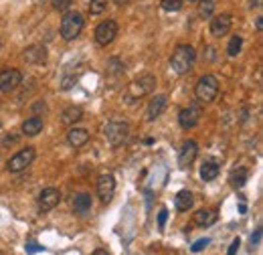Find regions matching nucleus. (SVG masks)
I'll return each mask as SVG.
<instances>
[{
    "label": "nucleus",
    "instance_id": "obj_1",
    "mask_svg": "<svg viewBox=\"0 0 263 255\" xmlns=\"http://www.w3.org/2000/svg\"><path fill=\"white\" fill-rule=\"evenodd\" d=\"M156 87V77L154 75H142L138 79H134L128 89H126V95H124V101L126 103H134L138 99H142L144 95H150Z\"/></svg>",
    "mask_w": 263,
    "mask_h": 255
},
{
    "label": "nucleus",
    "instance_id": "obj_2",
    "mask_svg": "<svg viewBox=\"0 0 263 255\" xmlns=\"http://www.w3.org/2000/svg\"><path fill=\"white\" fill-rule=\"evenodd\" d=\"M194 61H196V51L190 45H178L176 51H174L170 57V65L178 75H184L192 69Z\"/></svg>",
    "mask_w": 263,
    "mask_h": 255
},
{
    "label": "nucleus",
    "instance_id": "obj_3",
    "mask_svg": "<svg viewBox=\"0 0 263 255\" xmlns=\"http://www.w3.org/2000/svg\"><path fill=\"white\" fill-rule=\"evenodd\" d=\"M103 134H105V140H107L109 144L118 148V146H122V144L128 140V136H130V124L124 122V120H112V122H107Z\"/></svg>",
    "mask_w": 263,
    "mask_h": 255
},
{
    "label": "nucleus",
    "instance_id": "obj_4",
    "mask_svg": "<svg viewBox=\"0 0 263 255\" xmlns=\"http://www.w3.org/2000/svg\"><path fill=\"white\" fill-rule=\"evenodd\" d=\"M219 93V81L215 75H203L194 87V95L201 103H211Z\"/></svg>",
    "mask_w": 263,
    "mask_h": 255
},
{
    "label": "nucleus",
    "instance_id": "obj_5",
    "mask_svg": "<svg viewBox=\"0 0 263 255\" xmlns=\"http://www.w3.org/2000/svg\"><path fill=\"white\" fill-rule=\"evenodd\" d=\"M83 31V16L79 12H67L61 20V37L65 41H73Z\"/></svg>",
    "mask_w": 263,
    "mask_h": 255
},
{
    "label": "nucleus",
    "instance_id": "obj_6",
    "mask_svg": "<svg viewBox=\"0 0 263 255\" xmlns=\"http://www.w3.org/2000/svg\"><path fill=\"white\" fill-rule=\"evenodd\" d=\"M35 156H37L35 148L27 146V148H23L20 152H16V154L6 162V170H8V172H14V174H16V172H23V170H27V168L33 164Z\"/></svg>",
    "mask_w": 263,
    "mask_h": 255
},
{
    "label": "nucleus",
    "instance_id": "obj_7",
    "mask_svg": "<svg viewBox=\"0 0 263 255\" xmlns=\"http://www.w3.org/2000/svg\"><path fill=\"white\" fill-rule=\"evenodd\" d=\"M116 35H118V23L116 20H103V23L95 29V41L101 47H107L109 42L116 39Z\"/></svg>",
    "mask_w": 263,
    "mask_h": 255
},
{
    "label": "nucleus",
    "instance_id": "obj_8",
    "mask_svg": "<svg viewBox=\"0 0 263 255\" xmlns=\"http://www.w3.org/2000/svg\"><path fill=\"white\" fill-rule=\"evenodd\" d=\"M201 116H203V110L199 103H190L188 108L180 110L178 114V124L184 128V130H190V128H194L196 124L201 122Z\"/></svg>",
    "mask_w": 263,
    "mask_h": 255
},
{
    "label": "nucleus",
    "instance_id": "obj_9",
    "mask_svg": "<svg viewBox=\"0 0 263 255\" xmlns=\"http://www.w3.org/2000/svg\"><path fill=\"white\" fill-rule=\"evenodd\" d=\"M20 83H23V73H20L18 69H4V71H0V91H2V93L14 91Z\"/></svg>",
    "mask_w": 263,
    "mask_h": 255
},
{
    "label": "nucleus",
    "instance_id": "obj_10",
    "mask_svg": "<svg viewBox=\"0 0 263 255\" xmlns=\"http://www.w3.org/2000/svg\"><path fill=\"white\" fill-rule=\"evenodd\" d=\"M37 203H39V209H41V211H53V209L61 203V193H59L57 188L49 186V188H45V190H41V195H39Z\"/></svg>",
    "mask_w": 263,
    "mask_h": 255
},
{
    "label": "nucleus",
    "instance_id": "obj_11",
    "mask_svg": "<svg viewBox=\"0 0 263 255\" xmlns=\"http://www.w3.org/2000/svg\"><path fill=\"white\" fill-rule=\"evenodd\" d=\"M116 193V178L112 174H101L97 180V195L101 203H109Z\"/></svg>",
    "mask_w": 263,
    "mask_h": 255
},
{
    "label": "nucleus",
    "instance_id": "obj_12",
    "mask_svg": "<svg viewBox=\"0 0 263 255\" xmlns=\"http://www.w3.org/2000/svg\"><path fill=\"white\" fill-rule=\"evenodd\" d=\"M196 154H199V144H196L194 140H186L182 144V148L178 150V164H180V168H188L196 160Z\"/></svg>",
    "mask_w": 263,
    "mask_h": 255
},
{
    "label": "nucleus",
    "instance_id": "obj_13",
    "mask_svg": "<svg viewBox=\"0 0 263 255\" xmlns=\"http://www.w3.org/2000/svg\"><path fill=\"white\" fill-rule=\"evenodd\" d=\"M231 25H233L231 14H219V16H215V18L211 20V27H209V31H211V35H213V37L221 39V37L229 35V31H231Z\"/></svg>",
    "mask_w": 263,
    "mask_h": 255
},
{
    "label": "nucleus",
    "instance_id": "obj_14",
    "mask_svg": "<svg viewBox=\"0 0 263 255\" xmlns=\"http://www.w3.org/2000/svg\"><path fill=\"white\" fill-rule=\"evenodd\" d=\"M166 103H168V95H156V97H152L150 103H148V110H146V120L148 122H154L162 116V112L166 110Z\"/></svg>",
    "mask_w": 263,
    "mask_h": 255
},
{
    "label": "nucleus",
    "instance_id": "obj_15",
    "mask_svg": "<svg viewBox=\"0 0 263 255\" xmlns=\"http://www.w3.org/2000/svg\"><path fill=\"white\" fill-rule=\"evenodd\" d=\"M47 49L43 45H31L25 49L23 53V59L29 63V65H43V63H47Z\"/></svg>",
    "mask_w": 263,
    "mask_h": 255
},
{
    "label": "nucleus",
    "instance_id": "obj_16",
    "mask_svg": "<svg viewBox=\"0 0 263 255\" xmlns=\"http://www.w3.org/2000/svg\"><path fill=\"white\" fill-rule=\"evenodd\" d=\"M67 142H69V146H73V148H81V146H85L87 142H89V132H87L85 128H75V126H71V130L67 132Z\"/></svg>",
    "mask_w": 263,
    "mask_h": 255
},
{
    "label": "nucleus",
    "instance_id": "obj_17",
    "mask_svg": "<svg viewBox=\"0 0 263 255\" xmlns=\"http://www.w3.org/2000/svg\"><path fill=\"white\" fill-rule=\"evenodd\" d=\"M91 205H93V199H91L89 193H79L73 199V211L77 212V215H85V212H89Z\"/></svg>",
    "mask_w": 263,
    "mask_h": 255
},
{
    "label": "nucleus",
    "instance_id": "obj_18",
    "mask_svg": "<svg viewBox=\"0 0 263 255\" xmlns=\"http://www.w3.org/2000/svg\"><path fill=\"white\" fill-rule=\"evenodd\" d=\"M213 223H217V211L213 209H201L194 212V225L199 227H211Z\"/></svg>",
    "mask_w": 263,
    "mask_h": 255
},
{
    "label": "nucleus",
    "instance_id": "obj_19",
    "mask_svg": "<svg viewBox=\"0 0 263 255\" xmlns=\"http://www.w3.org/2000/svg\"><path fill=\"white\" fill-rule=\"evenodd\" d=\"M81 120H83V110L77 108V105H71V108L63 110V114H61V124H65V126H75Z\"/></svg>",
    "mask_w": 263,
    "mask_h": 255
},
{
    "label": "nucleus",
    "instance_id": "obj_20",
    "mask_svg": "<svg viewBox=\"0 0 263 255\" xmlns=\"http://www.w3.org/2000/svg\"><path fill=\"white\" fill-rule=\"evenodd\" d=\"M43 120L39 118V116H33V118H29V120H25L23 122V134L25 136H39L41 132H43Z\"/></svg>",
    "mask_w": 263,
    "mask_h": 255
},
{
    "label": "nucleus",
    "instance_id": "obj_21",
    "mask_svg": "<svg viewBox=\"0 0 263 255\" xmlns=\"http://www.w3.org/2000/svg\"><path fill=\"white\" fill-rule=\"evenodd\" d=\"M219 170H221V168H219V164L215 160H205L203 166H201V178L205 182H211V180H215L219 176Z\"/></svg>",
    "mask_w": 263,
    "mask_h": 255
},
{
    "label": "nucleus",
    "instance_id": "obj_22",
    "mask_svg": "<svg viewBox=\"0 0 263 255\" xmlns=\"http://www.w3.org/2000/svg\"><path fill=\"white\" fill-rule=\"evenodd\" d=\"M192 205H194V195L190 190H180L176 199H174V207L178 211H188V209H192Z\"/></svg>",
    "mask_w": 263,
    "mask_h": 255
},
{
    "label": "nucleus",
    "instance_id": "obj_23",
    "mask_svg": "<svg viewBox=\"0 0 263 255\" xmlns=\"http://www.w3.org/2000/svg\"><path fill=\"white\" fill-rule=\"evenodd\" d=\"M247 178H249V170L247 168H235L233 172H231V176H229L233 188H243Z\"/></svg>",
    "mask_w": 263,
    "mask_h": 255
},
{
    "label": "nucleus",
    "instance_id": "obj_24",
    "mask_svg": "<svg viewBox=\"0 0 263 255\" xmlns=\"http://www.w3.org/2000/svg\"><path fill=\"white\" fill-rule=\"evenodd\" d=\"M126 71V65H124V61L120 57H112V59H107V73H112V75H120Z\"/></svg>",
    "mask_w": 263,
    "mask_h": 255
},
{
    "label": "nucleus",
    "instance_id": "obj_25",
    "mask_svg": "<svg viewBox=\"0 0 263 255\" xmlns=\"http://www.w3.org/2000/svg\"><path fill=\"white\" fill-rule=\"evenodd\" d=\"M241 47H243V39H241L239 35L231 37L229 45H227V55H229V57H237V55L241 53Z\"/></svg>",
    "mask_w": 263,
    "mask_h": 255
},
{
    "label": "nucleus",
    "instance_id": "obj_26",
    "mask_svg": "<svg viewBox=\"0 0 263 255\" xmlns=\"http://www.w3.org/2000/svg\"><path fill=\"white\" fill-rule=\"evenodd\" d=\"M215 6H217V0H201V2H199V16L209 18L213 14Z\"/></svg>",
    "mask_w": 263,
    "mask_h": 255
},
{
    "label": "nucleus",
    "instance_id": "obj_27",
    "mask_svg": "<svg viewBox=\"0 0 263 255\" xmlns=\"http://www.w3.org/2000/svg\"><path fill=\"white\" fill-rule=\"evenodd\" d=\"M160 4L168 12H176V10H180L184 6V0H160Z\"/></svg>",
    "mask_w": 263,
    "mask_h": 255
},
{
    "label": "nucleus",
    "instance_id": "obj_28",
    "mask_svg": "<svg viewBox=\"0 0 263 255\" xmlns=\"http://www.w3.org/2000/svg\"><path fill=\"white\" fill-rule=\"evenodd\" d=\"M109 4V0H91L89 2V12L91 14H101Z\"/></svg>",
    "mask_w": 263,
    "mask_h": 255
},
{
    "label": "nucleus",
    "instance_id": "obj_29",
    "mask_svg": "<svg viewBox=\"0 0 263 255\" xmlns=\"http://www.w3.org/2000/svg\"><path fill=\"white\" fill-rule=\"evenodd\" d=\"M73 4V0H53V6L57 8V10H69V6Z\"/></svg>",
    "mask_w": 263,
    "mask_h": 255
},
{
    "label": "nucleus",
    "instance_id": "obj_30",
    "mask_svg": "<svg viewBox=\"0 0 263 255\" xmlns=\"http://www.w3.org/2000/svg\"><path fill=\"white\" fill-rule=\"evenodd\" d=\"M209 243H211V241H209L207 237H205V239H199V241H196V243L190 247V251H192V253H199V251H203V249H205Z\"/></svg>",
    "mask_w": 263,
    "mask_h": 255
},
{
    "label": "nucleus",
    "instance_id": "obj_31",
    "mask_svg": "<svg viewBox=\"0 0 263 255\" xmlns=\"http://www.w3.org/2000/svg\"><path fill=\"white\" fill-rule=\"evenodd\" d=\"M166 219H168V211H166V209H160V212H158V227H160V229H164Z\"/></svg>",
    "mask_w": 263,
    "mask_h": 255
},
{
    "label": "nucleus",
    "instance_id": "obj_32",
    "mask_svg": "<svg viewBox=\"0 0 263 255\" xmlns=\"http://www.w3.org/2000/svg\"><path fill=\"white\" fill-rule=\"evenodd\" d=\"M239 245H241V241H239V237H237V239H233V243L229 245V251H227V255H235V253L239 251Z\"/></svg>",
    "mask_w": 263,
    "mask_h": 255
},
{
    "label": "nucleus",
    "instance_id": "obj_33",
    "mask_svg": "<svg viewBox=\"0 0 263 255\" xmlns=\"http://www.w3.org/2000/svg\"><path fill=\"white\" fill-rule=\"evenodd\" d=\"M259 243H261V229H257V231L253 233V235H251V245L257 247Z\"/></svg>",
    "mask_w": 263,
    "mask_h": 255
},
{
    "label": "nucleus",
    "instance_id": "obj_34",
    "mask_svg": "<svg viewBox=\"0 0 263 255\" xmlns=\"http://www.w3.org/2000/svg\"><path fill=\"white\" fill-rule=\"evenodd\" d=\"M16 142H18V136H16V134H8V136H4V140H2L4 146H8V144H16Z\"/></svg>",
    "mask_w": 263,
    "mask_h": 255
},
{
    "label": "nucleus",
    "instance_id": "obj_35",
    "mask_svg": "<svg viewBox=\"0 0 263 255\" xmlns=\"http://www.w3.org/2000/svg\"><path fill=\"white\" fill-rule=\"evenodd\" d=\"M73 83H75V77H65L61 87H63V89H69V87H73Z\"/></svg>",
    "mask_w": 263,
    "mask_h": 255
},
{
    "label": "nucleus",
    "instance_id": "obj_36",
    "mask_svg": "<svg viewBox=\"0 0 263 255\" xmlns=\"http://www.w3.org/2000/svg\"><path fill=\"white\" fill-rule=\"evenodd\" d=\"M215 59V47H207V55L203 53V61H213Z\"/></svg>",
    "mask_w": 263,
    "mask_h": 255
},
{
    "label": "nucleus",
    "instance_id": "obj_37",
    "mask_svg": "<svg viewBox=\"0 0 263 255\" xmlns=\"http://www.w3.org/2000/svg\"><path fill=\"white\" fill-rule=\"evenodd\" d=\"M45 110H47V105L43 103V101H37V103L33 105V112H35V114H39V112H45Z\"/></svg>",
    "mask_w": 263,
    "mask_h": 255
},
{
    "label": "nucleus",
    "instance_id": "obj_38",
    "mask_svg": "<svg viewBox=\"0 0 263 255\" xmlns=\"http://www.w3.org/2000/svg\"><path fill=\"white\" fill-rule=\"evenodd\" d=\"M263 0H251V8H261Z\"/></svg>",
    "mask_w": 263,
    "mask_h": 255
},
{
    "label": "nucleus",
    "instance_id": "obj_39",
    "mask_svg": "<svg viewBox=\"0 0 263 255\" xmlns=\"http://www.w3.org/2000/svg\"><path fill=\"white\" fill-rule=\"evenodd\" d=\"M91 255H112V253H109V251H105V249H95Z\"/></svg>",
    "mask_w": 263,
    "mask_h": 255
},
{
    "label": "nucleus",
    "instance_id": "obj_40",
    "mask_svg": "<svg viewBox=\"0 0 263 255\" xmlns=\"http://www.w3.org/2000/svg\"><path fill=\"white\" fill-rule=\"evenodd\" d=\"M29 251H31V253H35V251H39V247H37V243H31V245H29Z\"/></svg>",
    "mask_w": 263,
    "mask_h": 255
},
{
    "label": "nucleus",
    "instance_id": "obj_41",
    "mask_svg": "<svg viewBox=\"0 0 263 255\" xmlns=\"http://www.w3.org/2000/svg\"><path fill=\"white\" fill-rule=\"evenodd\" d=\"M255 25H257V31H261V29H263V20H261V16L257 18V23H255Z\"/></svg>",
    "mask_w": 263,
    "mask_h": 255
},
{
    "label": "nucleus",
    "instance_id": "obj_42",
    "mask_svg": "<svg viewBox=\"0 0 263 255\" xmlns=\"http://www.w3.org/2000/svg\"><path fill=\"white\" fill-rule=\"evenodd\" d=\"M116 2H118V4H120V6H126V4H128V2H130V0H116Z\"/></svg>",
    "mask_w": 263,
    "mask_h": 255
},
{
    "label": "nucleus",
    "instance_id": "obj_43",
    "mask_svg": "<svg viewBox=\"0 0 263 255\" xmlns=\"http://www.w3.org/2000/svg\"><path fill=\"white\" fill-rule=\"evenodd\" d=\"M0 126H2V124H0Z\"/></svg>",
    "mask_w": 263,
    "mask_h": 255
}]
</instances>
